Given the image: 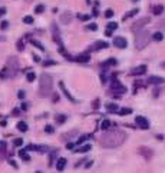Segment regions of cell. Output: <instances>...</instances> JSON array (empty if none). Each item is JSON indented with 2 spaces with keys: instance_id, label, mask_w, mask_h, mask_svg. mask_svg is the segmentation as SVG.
<instances>
[{
  "instance_id": "cell-1",
  "label": "cell",
  "mask_w": 165,
  "mask_h": 173,
  "mask_svg": "<svg viewBox=\"0 0 165 173\" xmlns=\"http://www.w3.org/2000/svg\"><path fill=\"white\" fill-rule=\"evenodd\" d=\"M125 140H126L125 132H122L119 129H112V130H106L103 133V136L100 137V145L103 147H106V149H113V147L121 146Z\"/></svg>"
},
{
  "instance_id": "cell-2",
  "label": "cell",
  "mask_w": 165,
  "mask_h": 173,
  "mask_svg": "<svg viewBox=\"0 0 165 173\" xmlns=\"http://www.w3.org/2000/svg\"><path fill=\"white\" fill-rule=\"evenodd\" d=\"M52 87H53V79L47 73H42L39 79V96L40 98H49L52 95Z\"/></svg>"
},
{
  "instance_id": "cell-25",
  "label": "cell",
  "mask_w": 165,
  "mask_h": 173,
  "mask_svg": "<svg viewBox=\"0 0 165 173\" xmlns=\"http://www.w3.org/2000/svg\"><path fill=\"white\" fill-rule=\"evenodd\" d=\"M115 65H116V59H108L106 62H103V63H102V67L105 69L106 66H115Z\"/></svg>"
},
{
  "instance_id": "cell-34",
  "label": "cell",
  "mask_w": 165,
  "mask_h": 173,
  "mask_svg": "<svg viewBox=\"0 0 165 173\" xmlns=\"http://www.w3.org/2000/svg\"><path fill=\"white\" fill-rule=\"evenodd\" d=\"M86 29H88V30H93V32H95V30H98V24H96V23H89L88 26H86Z\"/></svg>"
},
{
  "instance_id": "cell-46",
  "label": "cell",
  "mask_w": 165,
  "mask_h": 173,
  "mask_svg": "<svg viewBox=\"0 0 165 173\" xmlns=\"http://www.w3.org/2000/svg\"><path fill=\"white\" fill-rule=\"evenodd\" d=\"M92 108H93V109H98L99 108V99L93 100V103H92Z\"/></svg>"
},
{
  "instance_id": "cell-17",
  "label": "cell",
  "mask_w": 165,
  "mask_h": 173,
  "mask_svg": "<svg viewBox=\"0 0 165 173\" xmlns=\"http://www.w3.org/2000/svg\"><path fill=\"white\" fill-rule=\"evenodd\" d=\"M148 82H149L151 85H161V83H164L165 80L162 77H159V76H151V77L148 79Z\"/></svg>"
},
{
  "instance_id": "cell-57",
  "label": "cell",
  "mask_w": 165,
  "mask_h": 173,
  "mask_svg": "<svg viewBox=\"0 0 165 173\" xmlns=\"http://www.w3.org/2000/svg\"><path fill=\"white\" fill-rule=\"evenodd\" d=\"M24 1H26V3H32L33 0H24Z\"/></svg>"
},
{
  "instance_id": "cell-56",
  "label": "cell",
  "mask_w": 165,
  "mask_h": 173,
  "mask_svg": "<svg viewBox=\"0 0 165 173\" xmlns=\"http://www.w3.org/2000/svg\"><path fill=\"white\" fill-rule=\"evenodd\" d=\"M9 163H10V164L13 166V167H17V164H16V162H13V160H9Z\"/></svg>"
},
{
  "instance_id": "cell-29",
  "label": "cell",
  "mask_w": 165,
  "mask_h": 173,
  "mask_svg": "<svg viewBox=\"0 0 165 173\" xmlns=\"http://www.w3.org/2000/svg\"><path fill=\"white\" fill-rule=\"evenodd\" d=\"M30 43H32L33 46H34V47H37V49H39L40 52H44V47L42 46V43H39L37 40H30Z\"/></svg>"
},
{
  "instance_id": "cell-41",
  "label": "cell",
  "mask_w": 165,
  "mask_h": 173,
  "mask_svg": "<svg viewBox=\"0 0 165 173\" xmlns=\"http://www.w3.org/2000/svg\"><path fill=\"white\" fill-rule=\"evenodd\" d=\"M56 62L55 60H46V62H43V66L44 67H47V66H55Z\"/></svg>"
},
{
  "instance_id": "cell-7",
  "label": "cell",
  "mask_w": 165,
  "mask_h": 173,
  "mask_svg": "<svg viewBox=\"0 0 165 173\" xmlns=\"http://www.w3.org/2000/svg\"><path fill=\"white\" fill-rule=\"evenodd\" d=\"M50 30H52V37H53V40L59 44V47H60V46H63V42H62V39H60V32H59V27H57V24H56V23H52Z\"/></svg>"
},
{
  "instance_id": "cell-37",
  "label": "cell",
  "mask_w": 165,
  "mask_h": 173,
  "mask_svg": "<svg viewBox=\"0 0 165 173\" xmlns=\"http://www.w3.org/2000/svg\"><path fill=\"white\" fill-rule=\"evenodd\" d=\"M6 142H0V152H1V154H4L6 153Z\"/></svg>"
},
{
  "instance_id": "cell-44",
  "label": "cell",
  "mask_w": 165,
  "mask_h": 173,
  "mask_svg": "<svg viewBox=\"0 0 165 173\" xmlns=\"http://www.w3.org/2000/svg\"><path fill=\"white\" fill-rule=\"evenodd\" d=\"M105 16H106L108 19H109V17H112V16H113V10H112V9H108V10L105 11Z\"/></svg>"
},
{
  "instance_id": "cell-16",
  "label": "cell",
  "mask_w": 165,
  "mask_h": 173,
  "mask_svg": "<svg viewBox=\"0 0 165 173\" xmlns=\"http://www.w3.org/2000/svg\"><path fill=\"white\" fill-rule=\"evenodd\" d=\"M66 163H67V160H66L65 157H60V159L57 160V163H56V170H57V172H63Z\"/></svg>"
},
{
  "instance_id": "cell-18",
  "label": "cell",
  "mask_w": 165,
  "mask_h": 173,
  "mask_svg": "<svg viewBox=\"0 0 165 173\" xmlns=\"http://www.w3.org/2000/svg\"><path fill=\"white\" fill-rule=\"evenodd\" d=\"M106 110L109 112V113H116L118 110H119V106L116 105V103H106Z\"/></svg>"
},
{
  "instance_id": "cell-31",
  "label": "cell",
  "mask_w": 165,
  "mask_h": 173,
  "mask_svg": "<svg viewBox=\"0 0 165 173\" xmlns=\"http://www.w3.org/2000/svg\"><path fill=\"white\" fill-rule=\"evenodd\" d=\"M34 22V19H33L32 16H24L23 17V23H26V24H32Z\"/></svg>"
},
{
  "instance_id": "cell-19",
  "label": "cell",
  "mask_w": 165,
  "mask_h": 173,
  "mask_svg": "<svg viewBox=\"0 0 165 173\" xmlns=\"http://www.w3.org/2000/svg\"><path fill=\"white\" fill-rule=\"evenodd\" d=\"M90 149H92V146L86 143V145H82L80 147H77V149H75V153H86V152H89Z\"/></svg>"
},
{
  "instance_id": "cell-6",
  "label": "cell",
  "mask_w": 165,
  "mask_h": 173,
  "mask_svg": "<svg viewBox=\"0 0 165 173\" xmlns=\"http://www.w3.org/2000/svg\"><path fill=\"white\" fill-rule=\"evenodd\" d=\"M110 90H112V92H116V93H119V95H122V93L126 92V87L123 86L118 79L112 77V80H110Z\"/></svg>"
},
{
  "instance_id": "cell-23",
  "label": "cell",
  "mask_w": 165,
  "mask_h": 173,
  "mask_svg": "<svg viewBox=\"0 0 165 173\" xmlns=\"http://www.w3.org/2000/svg\"><path fill=\"white\" fill-rule=\"evenodd\" d=\"M27 129H29V126H27L24 122H19V123H17V130H20V132L24 133V132H27Z\"/></svg>"
},
{
  "instance_id": "cell-20",
  "label": "cell",
  "mask_w": 165,
  "mask_h": 173,
  "mask_svg": "<svg viewBox=\"0 0 165 173\" xmlns=\"http://www.w3.org/2000/svg\"><path fill=\"white\" fill-rule=\"evenodd\" d=\"M162 11H164V6L162 4H156V6L152 7V13H154L155 16H159Z\"/></svg>"
},
{
  "instance_id": "cell-42",
  "label": "cell",
  "mask_w": 165,
  "mask_h": 173,
  "mask_svg": "<svg viewBox=\"0 0 165 173\" xmlns=\"http://www.w3.org/2000/svg\"><path fill=\"white\" fill-rule=\"evenodd\" d=\"M44 132H46V133H53V132H55V129H53V126L47 125V126L44 127Z\"/></svg>"
},
{
  "instance_id": "cell-32",
  "label": "cell",
  "mask_w": 165,
  "mask_h": 173,
  "mask_svg": "<svg viewBox=\"0 0 165 173\" xmlns=\"http://www.w3.org/2000/svg\"><path fill=\"white\" fill-rule=\"evenodd\" d=\"M110 125H112V123H110L109 120H103V122H102V126H100V127H102L103 130H108V129H109Z\"/></svg>"
},
{
  "instance_id": "cell-24",
  "label": "cell",
  "mask_w": 165,
  "mask_h": 173,
  "mask_svg": "<svg viewBox=\"0 0 165 173\" xmlns=\"http://www.w3.org/2000/svg\"><path fill=\"white\" fill-rule=\"evenodd\" d=\"M19 156L22 157L23 160H26V162H27V160H30V156H29V154L26 153V149H22V150H19Z\"/></svg>"
},
{
  "instance_id": "cell-54",
  "label": "cell",
  "mask_w": 165,
  "mask_h": 173,
  "mask_svg": "<svg viewBox=\"0 0 165 173\" xmlns=\"http://www.w3.org/2000/svg\"><path fill=\"white\" fill-rule=\"evenodd\" d=\"M56 102H59V96H57V95H53V103H56Z\"/></svg>"
},
{
  "instance_id": "cell-33",
  "label": "cell",
  "mask_w": 165,
  "mask_h": 173,
  "mask_svg": "<svg viewBox=\"0 0 165 173\" xmlns=\"http://www.w3.org/2000/svg\"><path fill=\"white\" fill-rule=\"evenodd\" d=\"M34 79H36V75H34L33 72H29L27 76H26V80H27V82H33Z\"/></svg>"
},
{
  "instance_id": "cell-9",
  "label": "cell",
  "mask_w": 165,
  "mask_h": 173,
  "mask_svg": "<svg viewBox=\"0 0 165 173\" xmlns=\"http://www.w3.org/2000/svg\"><path fill=\"white\" fill-rule=\"evenodd\" d=\"M109 47V44L106 43V42H95V43L92 44L90 47H89V52H98V50H102V49H108Z\"/></svg>"
},
{
  "instance_id": "cell-14",
  "label": "cell",
  "mask_w": 165,
  "mask_h": 173,
  "mask_svg": "<svg viewBox=\"0 0 165 173\" xmlns=\"http://www.w3.org/2000/svg\"><path fill=\"white\" fill-rule=\"evenodd\" d=\"M73 60L77 62V63H88L90 60V56H89V53H82L79 56H76V57H73Z\"/></svg>"
},
{
  "instance_id": "cell-45",
  "label": "cell",
  "mask_w": 165,
  "mask_h": 173,
  "mask_svg": "<svg viewBox=\"0 0 165 173\" xmlns=\"http://www.w3.org/2000/svg\"><path fill=\"white\" fill-rule=\"evenodd\" d=\"M11 115H13V116H19V115H20V109H13V110H11Z\"/></svg>"
},
{
  "instance_id": "cell-40",
  "label": "cell",
  "mask_w": 165,
  "mask_h": 173,
  "mask_svg": "<svg viewBox=\"0 0 165 173\" xmlns=\"http://www.w3.org/2000/svg\"><path fill=\"white\" fill-rule=\"evenodd\" d=\"M13 145H14V146H22V145H23V139H20V137L14 139V140H13Z\"/></svg>"
},
{
  "instance_id": "cell-59",
  "label": "cell",
  "mask_w": 165,
  "mask_h": 173,
  "mask_svg": "<svg viewBox=\"0 0 165 173\" xmlns=\"http://www.w3.org/2000/svg\"><path fill=\"white\" fill-rule=\"evenodd\" d=\"M0 40H4V37H1V36H0Z\"/></svg>"
},
{
  "instance_id": "cell-55",
  "label": "cell",
  "mask_w": 165,
  "mask_h": 173,
  "mask_svg": "<svg viewBox=\"0 0 165 173\" xmlns=\"http://www.w3.org/2000/svg\"><path fill=\"white\" fill-rule=\"evenodd\" d=\"M92 14H93V16H98V14H99V10L96 9V7L93 9V11H92Z\"/></svg>"
},
{
  "instance_id": "cell-26",
  "label": "cell",
  "mask_w": 165,
  "mask_h": 173,
  "mask_svg": "<svg viewBox=\"0 0 165 173\" xmlns=\"http://www.w3.org/2000/svg\"><path fill=\"white\" fill-rule=\"evenodd\" d=\"M152 39H154L155 42H161V40L164 39V34H162V33H159V32H155L154 34H152Z\"/></svg>"
},
{
  "instance_id": "cell-49",
  "label": "cell",
  "mask_w": 165,
  "mask_h": 173,
  "mask_svg": "<svg viewBox=\"0 0 165 173\" xmlns=\"http://www.w3.org/2000/svg\"><path fill=\"white\" fill-rule=\"evenodd\" d=\"M66 149H67V150H72V149H73V143H67V145H66Z\"/></svg>"
},
{
  "instance_id": "cell-28",
  "label": "cell",
  "mask_w": 165,
  "mask_h": 173,
  "mask_svg": "<svg viewBox=\"0 0 165 173\" xmlns=\"http://www.w3.org/2000/svg\"><path fill=\"white\" fill-rule=\"evenodd\" d=\"M90 137H92L90 135H83V136H80V137L77 139V142H76V143H77V145H82L83 142H86L88 139H90Z\"/></svg>"
},
{
  "instance_id": "cell-35",
  "label": "cell",
  "mask_w": 165,
  "mask_h": 173,
  "mask_svg": "<svg viewBox=\"0 0 165 173\" xmlns=\"http://www.w3.org/2000/svg\"><path fill=\"white\" fill-rule=\"evenodd\" d=\"M43 10H44V6H43V4H37V6H36V9H34V13L40 14V13H43Z\"/></svg>"
},
{
  "instance_id": "cell-21",
  "label": "cell",
  "mask_w": 165,
  "mask_h": 173,
  "mask_svg": "<svg viewBox=\"0 0 165 173\" xmlns=\"http://www.w3.org/2000/svg\"><path fill=\"white\" fill-rule=\"evenodd\" d=\"M118 115H121V116H126V115H129V113H132V109L129 108H121L118 112H116Z\"/></svg>"
},
{
  "instance_id": "cell-4",
  "label": "cell",
  "mask_w": 165,
  "mask_h": 173,
  "mask_svg": "<svg viewBox=\"0 0 165 173\" xmlns=\"http://www.w3.org/2000/svg\"><path fill=\"white\" fill-rule=\"evenodd\" d=\"M149 37H151V32L143 30V29L138 30L136 36H135V47H136V50H142L149 42Z\"/></svg>"
},
{
  "instance_id": "cell-48",
  "label": "cell",
  "mask_w": 165,
  "mask_h": 173,
  "mask_svg": "<svg viewBox=\"0 0 165 173\" xmlns=\"http://www.w3.org/2000/svg\"><path fill=\"white\" fill-rule=\"evenodd\" d=\"M100 80H102V83H106V75H105V73L100 75Z\"/></svg>"
},
{
  "instance_id": "cell-52",
  "label": "cell",
  "mask_w": 165,
  "mask_h": 173,
  "mask_svg": "<svg viewBox=\"0 0 165 173\" xmlns=\"http://www.w3.org/2000/svg\"><path fill=\"white\" fill-rule=\"evenodd\" d=\"M33 60H34L36 63H39V62H40V59H39V56H36V54L33 56Z\"/></svg>"
},
{
  "instance_id": "cell-8",
  "label": "cell",
  "mask_w": 165,
  "mask_h": 173,
  "mask_svg": "<svg viewBox=\"0 0 165 173\" xmlns=\"http://www.w3.org/2000/svg\"><path fill=\"white\" fill-rule=\"evenodd\" d=\"M138 153H139L141 156H143V159H146V160L152 159V156H154L152 149H149V147H146V146H141V147L138 149Z\"/></svg>"
},
{
  "instance_id": "cell-60",
  "label": "cell",
  "mask_w": 165,
  "mask_h": 173,
  "mask_svg": "<svg viewBox=\"0 0 165 173\" xmlns=\"http://www.w3.org/2000/svg\"><path fill=\"white\" fill-rule=\"evenodd\" d=\"M133 1H138V0H133Z\"/></svg>"
},
{
  "instance_id": "cell-43",
  "label": "cell",
  "mask_w": 165,
  "mask_h": 173,
  "mask_svg": "<svg viewBox=\"0 0 165 173\" xmlns=\"http://www.w3.org/2000/svg\"><path fill=\"white\" fill-rule=\"evenodd\" d=\"M56 153H57V150H53L52 153H50V160H49V164H52V163H53V160H55V156H56Z\"/></svg>"
},
{
  "instance_id": "cell-11",
  "label": "cell",
  "mask_w": 165,
  "mask_h": 173,
  "mask_svg": "<svg viewBox=\"0 0 165 173\" xmlns=\"http://www.w3.org/2000/svg\"><path fill=\"white\" fill-rule=\"evenodd\" d=\"M72 20H73V13L70 10H66L60 14V22L63 23V24H69Z\"/></svg>"
},
{
  "instance_id": "cell-50",
  "label": "cell",
  "mask_w": 165,
  "mask_h": 173,
  "mask_svg": "<svg viewBox=\"0 0 165 173\" xmlns=\"http://www.w3.org/2000/svg\"><path fill=\"white\" fill-rule=\"evenodd\" d=\"M6 7H0V16H3V14H6Z\"/></svg>"
},
{
  "instance_id": "cell-5",
  "label": "cell",
  "mask_w": 165,
  "mask_h": 173,
  "mask_svg": "<svg viewBox=\"0 0 165 173\" xmlns=\"http://www.w3.org/2000/svg\"><path fill=\"white\" fill-rule=\"evenodd\" d=\"M149 22H151V17H149V16H145V17H142V19H139V20H136V22L132 23L131 30L132 32H138V30L143 29V26H146Z\"/></svg>"
},
{
  "instance_id": "cell-10",
  "label": "cell",
  "mask_w": 165,
  "mask_h": 173,
  "mask_svg": "<svg viewBox=\"0 0 165 173\" xmlns=\"http://www.w3.org/2000/svg\"><path fill=\"white\" fill-rule=\"evenodd\" d=\"M135 123L138 125V127H141V129H149V122L148 119H145L143 116H136L135 117Z\"/></svg>"
},
{
  "instance_id": "cell-30",
  "label": "cell",
  "mask_w": 165,
  "mask_h": 173,
  "mask_svg": "<svg viewBox=\"0 0 165 173\" xmlns=\"http://www.w3.org/2000/svg\"><path fill=\"white\" fill-rule=\"evenodd\" d=\"M139 11V9H133L132 11H129V13H126L125 16H123V20H126V19H129V17H132V16H135L136 13Z\"/></svg>"
},
{
  "instance_id": "cell-3",
  "label": "cell",
  "mask_w": 165,
  "mask_h": 173,
  "mask_svg": "<svg viewBox=\"0 0 165 173\" xmlns=\"http://www.w3.org/2000/svg\"><path fill=\"white\" fill-rule=\"evenodd\" d=\"M19 72V60L16 57H10L7 60L6 66L3 67V70L0 72V79H9L16 76V73Z\"/></svg>"
},
{
  "instance_id": "cell-36",
  "label": "cell",
  "mask_w": 165,
  "mask_h": 173,
  "mask_svg": "<svg viewBox=\"0 0 165 173\" xmlns=\"http://www.w3.org/2000/svg\"><path fill=\"white\" fill-rule=\"evenodd\" d=\"M116 27H118V23H115V22H109L108 26H106V29H110V30H115Z\"/></svg>"
},
{
  "instance_id": "cell-27",
  "label": "cell",
  "mask_w": 165,
  "mask_h": 173,
  "mask_svg": "<svg viewBox=\"0 0 165 173\" xmlns=\"http://www.w3.org/2000/svg\"><path fill=\"white\" fill-rule=\"evenodd\" d=\"M16 47H17V50H19V52H23V50H24V40H23V39L17 40V43H16Z\"/></svg>"
},
{
  "instance_id": "cell-13",
  "label": "cell",
  "mask_w": 165,
  "mask_h": 173,
  "mask_svg": "<svg viewBox=\"0 0 165 173\" xmlns=\"http://www.w3.org/2000/svg\"><path fill=\"white\" fill-rule=\"evenodd\" d=\"M146 73V66H138V67H133L131 70V76H142Z\"/></svg>"
},
{
  "instance_id": "cell-39",
  "label": "cell",
  "mask_w": 165,
  "mask_h": 173,
  "mask_svg": "<svg viewBox=\"0 0 165 173\" xmlns=\"http://www.w3.org/2000/svg\"><path fill=\"white\" fill-rule=\"evenodd\" d=\"M77 17H79L80 20H83V22H86V20H89V19H90V16H89V14H77Z\"/></svg>"
},
{
  "instance_id": "cell-58",
  "label": "cell",
  "mask_w": 165,
  "mask_h": 173,
  "mask_svg": "<svg viewBox=\"0 0 165 173\" xmlns=\"http://www.w3.org/2000/svg\"><path fill=\"white\" fill-rule=\"evenodd\" d=\"M161 66H162V67H165V62H162V63H161Z\"/></svg>"
},
{
  "instance_id": "cell-47",
  "label": "cell",
  "mask_w": 165,
  "mask_h": 173,
  "mask_svg": "<svg viewBox=\"0 0 165 173\" xmlns=\"http://www.w3.org/2000/svg\"><path fill=\"white\" fill-rule=\"evenodd\" d=\"M112 32H113V30H110V29H106V30H105V36L110 37V36H112Z\"/></svg>"
},
{
  "instance_id": "cell-51",
  "label": "cell",
  "mask_w": 165,
  "mask_h": 173,
  "mask_svg": "<svg viewBox=\"0 0 165 173\" xmlns=\"http://www.w3.org/2000/svg\"><path fill=\"white\" fill-rule=\"evenodd\" d=\"M17 96H19V99H23V98H24V92H23V90H20V92L17 93Z\"/></svg>"
},
{
  "instance_id": "cell-22",
  "label": "cell",
  "mask_w": 165,
  "mask_h": 173,
  "mask_svg": "<svg viewBox=\"0 0 165 173\" xmlns=\"http://www.w3.org/2000/svg\"><path fill=\"white\" fill-rule=\"evenodd\" d=\"M55 120H56V123H57V125H63V123L66 122V116H65V115H56Z\"/></svg>"
},
{
  "instance_id": "cell-12",
  "label": "cell",
  "mask_w": 165,
  "mask_h": 173,
  "mask_svg": "<svg viewBox=\"0 0 165 173\" xmlns=\"http://www.w3.org/2000/svg\"><path fill=\"white\" fill-rule=\"evenodd\" d=\"M113 46L115 47H118V49H125L126 46H128V42H126V39L125 37H115L113 39Z\"/></svg>"
},
{
  "instance_id": "cell-38",
  "label": "cell",
  "mask_w": 165,
  "mask_h": 173,
  "mask_svg": "<svg viewBox=\"0 0 165 173\" xmlns=\"http://www.w3.org/2000/svg\"><path fill=\"white\" fill-rule=\"evenodd\" d=\"M9 27V22L7 20H3V22L0 23V30H4V29H7Z\"/></svg>"
},
{
  "instance_id": "cell-15",
  "label": "cell",
  "mask_w": 165,
  "mask_h": 173,
  "mask_svg": "<svg viewBox=\"0 0 165 173\" xmlns=\"http://www.w3.org/2000/svg\"><path fill=\"white\" fill-rule=\"evenodd\" d=\"M59 86H60V90L63 92V95H65L66 98L69 99V100H70L72 103H76V100H75V98H73V96H72V95L69 93V90H67V89L65 87V85H63V82H59Z\"/></svg>"
},
{
  "instance_id": "cell-53",
  "label": "cell",
  "mask_w": 165,
  "mask_h": 173,
  "mask_svg": "<svg viewBox=\"0 0 165 173\" xmlns=\"http://www.w3.org/2000/svg\"><path fill=\"white\" fill-rule=\"evenodd\" d=\"M0 126H1V127L7 126V122H6V120H1V122H0Z\"/></svg>"
}]
</instances>
